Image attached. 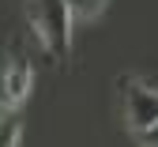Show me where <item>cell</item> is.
<instances>
[{
	"label": "cell",
	"mask_w": 158,
	"mask_h": 147,
	"mask_svg": "<svg viewBox=\"0 0 158 147\" xmlns=\"http://www.w3.org/2000/svg\"><path fill=\"white\" fill-rule=\"evenodd\" d=\"M27 23L38 38V45L45 49V57H53L56 64H64L72 53V11L68 0H23Z\"/></svg>",
	"instance_id": "6da1fadb"
},
{
	"label": "cell",
	"mask_w": 158,
	"mask_h": 147,
	"mask_svg": "<svg viewBox=\"0 0 158 147\" xmlns=\"http://www.w3.org/2000/svg\"><path fill=\"white\" fill-rule=\"evenodd\" d=\"M121 91V106H124V121L132 132H143L158 121V87H151L139 76H121L117 79Z\"/></svg>",
	"instance_id": "7a4b0ae2"
},
{
	"label": "cell",
	"mask_w": 158,
	"mask_h": 147,
	"mask_svg": "<svg viewBox=\"0 0 158 147\" xmlns=\"http://www.w3.org/2000/svg\"><path fill=\"white\" fill-rule=\"evenodd\" d=\"M34 87V68L30 60L19 53V57H8L4 72H0V106H23L27 94Z\"/></svg>",
	"instance_id": "3957f363"
},
{
	"label": "cell",
	"mask_w": 158,
	"mask_h": 147,
	"mask_svg": "<svg viewBox=\"0 0 158 147\" xmlns=\"http://www.w3.org/2000/svg\"><path fill=\"white\" fill-rule=\"evenodd\" d=\"M23 140V106H0V147H15Z\"/></svg>",
	"instance_id": "277c9868"
},
{
	"label": "cell",
	"mask_w": 158,
	"mask_h": 147,
	"mask_svg": "<svg viewBox=\"0 0 158 147\" xmlns=\"http://www.w3.org/2000/svg\"><path fill=\"white\" fill-rule=\"evenodd\" d=\"M106 8H109V0H68V11H72V19H79V23L98 19Z\"/></svg>",
	"instance_id": "5b68a950"
},
{
	"label": "cell",
	"mask_w": 158,
	"mask_h": 147,
	"mask_svg": "<svg viewBox=\"0 0 158 147\" xmlns=\"http://www.w3.org/2000/svg\"><path fill=\"white\" fill-rule=\"evenodd\" d=\"M135 136H139L143 143H151V147H158V121L151 124V128H143V132H135Z\"/></svg>",
	"instance_id": "8992f818"
}]
</instances>
